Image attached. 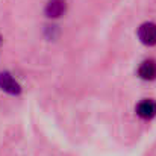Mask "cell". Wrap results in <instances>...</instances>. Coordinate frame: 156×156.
Listing matches in <instances>:
<instances>
[{"label": "cell", "mask_w": 156, "mask_h": 156, "mask_svg": "<svg viewBox=\"0 0 156 156\" xmlns=\"http://www.w3.org/2000/svg\"><path fill=\"white\" fill-rule=\"evenodd\" d=\"M138 76L143 80H155L156 79V61L155 59H146L138 67Z\"/></svg>", "instance_id": "cell-5"}, {"label": "cell", "mask_w": 156, "mask_h": 156, "mask_svg": "<svg viewBox=\"0 0 156 156\" xmlns=\"http://www.w3.org/2000/svg\"><path fill=\"white\" fill-rule=\"evenodd\" d=\"M138 38L146 46H155L156 44V24L149 21L143 23L138 29Z\"/></svg>", "instance_id": "cell-2"}, {"label": "cell", "mask_w": 156, "mask_h": 156, "mask_svg": "<svg viewBox=\"0 0 156 156\" xmlns=\"http://www.w3.org/2000/svg\"><path fill=\"white\" fill-rule=\"evenodd\" d=\"M0 90L11 96H18L21 93V85L11 73L3 71V73H0Z\"/></svg>", "instance_id": "cell-1"}, {"label": "cell", "mask_w": 156, "mask_h": 156, "mask_svg": "<svg viewBox=\"0 0 156 156\" xmlns=\"http://www.w3.org/2000/svg\"><path fill=\"white\" fill-rule=\"evenodd\" d=\"M135 112L143 120H152L153 117H156V102L152 99H144L136 105Z\"/></svg>", "instance_id": "cell-3"}, {"label": "cell", "mask_w": 156, "mask_h": 156, "mask_svg": "<svg viewBox=\"0 0 156 156\" xmlns=\"http://www.w3.org/2000/svg\"><path fill=\"white\" fill-rule=\"evenodd\" d=\"M67 11V2L65 0H49L46 3L44 12L49 18H59Z\"/></svg>", "instance_id": "cell-4"}]
</instances>
